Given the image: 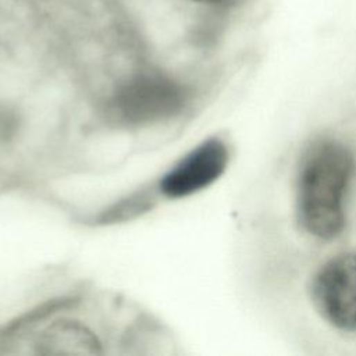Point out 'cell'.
<instances>
[{
	"label": "cell",
	"instance_id": "6da1fadb",
	"mask_svg": "<svg viewBox=\"0 0 356 356\" xmlns=\"http://www.w3.org/2000/svg\"><path fill=\"white\" fill-rule=\"evenodd\" d=\"M355 174L356 157L343 140L323 136L305 147L293 181L295 221L305 235L330 242L342 234Z\"/></svg>",
	"mask_w": 356,
	"mask_h": 356
},
{
	"label": "cell",
	"instance_id": "7a4b0ae2",
	"mask_svg": "<svg viewBox=\"0 0 356 356\" xmlns=\"http://www.w3.org/2000/svg\"><path fill=\"white\" fill-rule=\"evenodd\" d=\"M229 160L231 150L224 138H206L150 181L157 202H178L200 193L222 177Z\"/></svg>",
	"mask_w": 356,
	"mask_h": 356
},
{
	"label": "cell",
	"instance_id": "3957f363",
	"mask_svg": "<svg viewBox=\"0 0 356 356\" xmlns=\"http://www.w3.org/2000/svg\"><path fill=\"white\" fill-rule=\"evenodd\" d=\"M321 321L338 332L356 334V250L337 253L321 263L307 286Z\"/></svg>",
	"mask_w": 356,
	"mask_h": 356
},
{
	"label": "cell",
	"instance_id": "277c9868",
	"mask_svg": "<svg viewBox=\"0 0 356 356\" xmlns=\"http://www.w3.org/2000/svg\"><path fill=\"white\" fill-rule=\"evenodd\" d=\"M196 3H202V4H217V3H222L225 0H192Z\"/></svg>",
	"mask_w": 356,
	"mask_h": 356
}]
</instances>
